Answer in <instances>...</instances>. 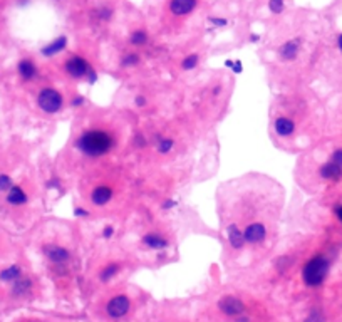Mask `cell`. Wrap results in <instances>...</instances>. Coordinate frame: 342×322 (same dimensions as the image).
<instances>
[{
    "label": "cell",
    "instance_id": "cell-22",
    "mask_svg": "<svg viewBox=\"0 0 342 322\" xmlns=\"http://www.w3.org/2000/svg\"><path fill=\"white\" fill-rule=\"evenodd\" d=\"M129 42L133 45H144L148 44V32L144 29H136L129 35Z\"/></svg>",
    "mask_w": 342,
    "mask_h": 322
},
{
    "label": "cell",
    "instance_id": "cell-7",
    "mask_svg": "<svg viewBox=\"0 0 342 322\" xmlns=\"http://www.w3.org/2000/svg\"><path fill=\"white\" fill-rule=\"evenodd\" d=\"M44 257L49 260V263L56 267H64L71 262V252L69 249H66L64 245H57V244H47L42 249Z\"/></svg>",
    "mask_w": 342,
    "mask_h": 322
},
{
    "label": "cell",
    "instance_id": "cell-42",
    "mask_svg": "<svg viewBox=\"0 0 342 322\" xmlns=\"http://www.w3.org/2000/svg\"><path fill=\"white\" fill-rule=\"evenodd\" d=\"M220 91H222V87H220V86H217V87L213 89V94H215V96H217V94H220Z\"/></svg>",
    "mask_w": 342,
    "mask_h": 322
},
{
    "label": "cell",
    "instance_id": "cell-9",
    "mask_svg": "<svg viewBox=\"0 0 342 322\" xmlns=\"http://www.w3.org/2000/svg\"><path fill=\"white\" fill-rule=\"evenodd\" d=\"M243 237H245V244H249V245L262 244V242L267 239L265 225L260 223V221H254V223L247 225L243 228Z\"/></svg>",
    "mask_w": 342,
    "mask_h": 322
},
{
    "label": "cell",
    "instance_id": "cell-27",
    "mask_svg": "<svg viewBox=\"0 0 342 322\" xmlns=\"http://www.w3.org/2000/svg\"><path fill=\"white\" fill-rule=\"evenodd\" d=\"M285 0H268V9L272 14H282Z\"/></svg>",
    "mask_w": 342,
    "mask_h": 322
},
{
    "label": "cell",
    "instance_id": "cell-37",
    "mask_svg": "<svg viewBox=\"0 0 342 322\" xmlns=\"http://www.w3.org/2000/svg\"><path fill=\"white\" fill-rule=\"evenodd\" d=\"M74 213L77 215V216H81V218H86V216L89 215V212L86 208H82V207H77V208H74Z\"/></svg>",
    "mask_w": 342,
    "mask_h": 322
},
{
    "label": "cell",
    "instance_id": "cell-20",
    "mask_svg": "<svg viewBox=\"0 0 342 322\" xmlns=\"http://www.w3.org/2000/svg\"><path fill=\"white\" fill-rule=\"evenodd\" d=\"M319 175L320 178L329 179V181H337V179L342 178V168L329 160L327 163H324V165L319 168Z\"/></svg>",
    "mask_w": 342,
    "mask_h": 322
},
{
    "label": "cell",
    "instance_id": "cell-5",
    "mask_svg": "<svg viewBox=\"0 0 342 322\" xmlns=\"http://www.w3.org/2000/svg\"><path fill=\"white\" fill-rule=\"evenodd\" d=\"M66 99L61 91L54 87H44L37 94V106L45 114H57L64 109Z\"/></svg>",
    "mask_w": 342,
    "mask_h": 322
},
{
    "label": "cell",
    "instance_id": "cell-28",
    "mask_svg": "<svg viewBox=\"0 0 342 322\" xmlns=\"http://www.w3.org/2000/svg\"><path fill=\"white\" fill-rule=\"evenodd\" d=\"M304 322H325V319H324V315L320 312L314 310V312H310L307 317L304 319Z\"/></svg>",
    "mask_w": 342,
    "mask_h": 322
},
{
    "label": "cell",
    "instance_id": "cell-29",
    "mask_svg": "<svg viewBox=\"0 0 342 322\" xmlns=\"http://www.w3.org/2000/svg\"><path fill=\"white\" fill-rule=\"evenodd\" d=\"M225 66L227 67H231V71L233 72H241L243 71V64H241V61H227L225 62Z\"/></svg>",
    "mask_w": 342,
    "mask_h": 322
},
{
    "label": "cell",
    "instance_id": "cell-36",
    "mask_svg": "<svg viewBox=\"0 0 342 322\" xmlns=\"http://www.w3.org/2000/svg\"><path fill=\"white\" fill-rule=\"evenodd\" d=\"M175 207H176L175 200H165V202L161 203V208L163 210H171V208H175Z\"/></svg>",
    "mask_w": 342,
    "mask_h": 322
},
{
    "label": "cell",
    "instance_id": "cell-1",
    "mask_svg": "<svg viewBox=\"0 0 342 322\" xmlns=\"http://www.w3.org/2000/svg\"><path fill=\"white\" fill-rule=\"evenodd\" d=\"M118 141L111 131L104 128H91L82 131L76 140V150L87 158H103L111 153Z\"/></svg>",
    "mask_w": 342,
    "mask_h": 322
},
{
    "label": "cell",
    "instance_id": "cell-13",
    "mask_svg": "<svg viewBox=\"0 0 342 322\" xmlns=\"http://www.w3.org/2000/svg\"><path fill=\"white\" fill-rule=\"evenodd\" d=\"M227 237H228V242H230L231 249L241 250L247 245L245 244V237H243V230H241L236 223H231V225L227 226Z\"/></svg>",
    "mask_w": 342,
    "mask_h": 322
},
{
    "label": "cell",
    "instance_id": "cell-40",
    "mask_svg": "<svg viewBox=\"0 0 342 322\" xmlns=\"http://www.w3.org/2000/svg\"><path fill=\"white\" fill-rule=\"evenodd\" d=\"M334 213H335V216H337V220H339L340 223H342V205H340V207H337V208L334 210Z\"/></svg>",
    "mask_w": 342,
    "mask_h": 322
},
{
    "label": "cell",
    "instance_id": "cell-19",
    "mask_svg": "<svg viewBox=\"0 0 342 322\" xmlns=\"http://www.w3.org/2000/svg\"><path fill=\"white\" fill-rule=\"evenodd\" d=\"M194 7H197V0H171L170 2V12L178 17L193 12Z\"/></svg>",
    "mask_w": 342,
    "mask_h": 322
},
{
    "label": "cell",
    "instance_id": "cell-24",
    "mask_svg": "<svg viewBox=\"0 0 342 322\" xmlns=\"http://www.w3.org/2000/svg\"><path fill=\"white\" fill-rule=\"evenodd\" d=\"M198 62H200V56L197 54V52L188 54L185 59L181 61V69L183 71H193L194 67H198Z\"/></svg>",
    "mask_w": 342,
    "mask_h": 322
},
{
    "label": "cell",
    "instance_id": "cell-26",
    "mask_svg": "<svg viewBox=\"0 0 342 322\" xmlns=\"http://www.w3.org/2000/svg\"><path fill=\"white\" fill-rule=\"evenodd\" d=\"M12 187H14L12 178L5 175V173H0V192H9Z\"/></svg>",
    "mask_w": 342,
    "mask_h": 322
},
{
    "label": "cell",
    "instance_id": "cell-43",
    "mask_svg": "<svg viewBox=\"0 0 342 322\" xmlns=\"http://www.w3.org/2000/svg\"><path fill=\"white\" fill-rule=\"evenodd\" d=\"M339 49L342 51V35L339 37Z\"/></svg>",
    "mask_w": 342,
    "mask_h": 322
},
{
    "label": "cell",
    "instance_id": "cell-12",
    "mask_svg": "<svg viewBox=\"0 0 342 322\" xmlns=\"http://www.w3.org/2000/svg\"><path fill=\"white\" fill-rule=\"evenodd\" d=\"M17 72L22 81L29 82L35 79L37 76V66H35V62L32 59H29V57H25V59H20L19 64H17Z\"/></svg>",
    "mask_w": 342,
    "mask_h": 322
},
{
    "label": "cell",
    "instance_id": "cell-18",
    "mask_svg": "<svg viewBox=\"0 0 342 322\" xmlns=\"http://www.w3.org/2000/svg\"><path fill=\"white\" fill-rule=\"evenodd\" d=\"M29 202V197L25 193V190L19 185H14L12 188L7 192V203L12 205V207H22Z\"/></svg>",
    "mask_w": 342,
    "mask_h": 322
},
{
    "label": "cell",
    "instance_id": "cell-8",
    "mask_svg": "<svg viewBox=\"0 0 342 322\" xmlns=\"http://www.w3.org/2000/svg\"><path fill=\"white\" fill-rule=\"evenodd\" d=\"M35 290V281L29 275H22L20 279H17L15 282L10 284V297L15 300H25L29 299L30 295L34 294Z\"/></svg>",
    "mask_w": 342,
    "mask_h": 322
},
{
    "label": "cell",
    "instance_id": "cell-32",
    "mask_svg": "<svg viewBox=\"0 0 342 322\" xmlns=\"http://www.w3.org/2000/svg\"><path fill=\"white\" fill-rule=\"evenodd\" d=\"M134 104H136V108H144L146 104H148V99L144 98V94H136Z\"/></svg>",
    "mask_w": 342,
    "mask_h": 322
},
{
    "label": "cell",
    "instance_id": "cell-38",
    "mask_svg": "<svg viewBox=\"0 0 342 322\" xmlns=\"http://www.w3.org/2000/svg\"><path fill=\"white\" fill-rule=\"evenodd\" d=\"M86 79H87V81H89V82H91V84H94V82H96V81H97V72H96V71H94V69H92L91 72H89V74H87V77H86Z\"/></svg>",
    "mask_w": 342,
    "mask_h": 322
},
{
    "label": "cell",
    "instance_id": "cell-23",
    "mask_svg": "<svg viewBox=\"0 0 342 322\" xmlns=\"http://www.w3.org/2000/svg\"><path fill=\"white\" fill-rule=\"evenodd\" d=\"M141 62L139 56L136 54V52H128V54L123 56V59H121V67H124V69H129V67H136Z\"/></svg>",
    "mask_w": 342,
    "mask_h": 322
},
{
    "label": "cell",
    "instance_id": "cell-3",
    "mask_svg": "<svg viewBox=\"0 0 342 322\" xmlns=\"http://www.w3.org/2000/svg\"><path fill=\"white\" fill-rule=\"evenodd\" d=\"M133 310V299L126 292H116L109 297L103 305V312L106 319L118 322L128 317L129 312Z\"/></svg>",
    "mask_w": 342,
    "mask_h": 322
},
{
    "label": "cell",
    "instance_id": "cell-4",
    "mask_svg": "<svg viewBox=\"0 0 342 322\" xmlns=\"http://www.w3.org/2000/svg\"><path fill=\"white\" fill-rule=\"evenodd\" d=\"M217 309L225 319H230L231 322H235L238 317H241V315L250 314L249 305H247L245 300L233 294L222 295L217 302Z\"/></svg>",
    "mask_w": 342,
    "mask_h": 322
},
{
    "label": "cell",
    "instance_id": "cell-16",
    "mask_svg": "<svg viewBox=\"0 0 342 322\" xmlns=\"http://www.w3.org/2000/svg\"><path fill=\"white\" fill-rule=\"evenodd\" d=\"M67 47V37L66 35H61L57 37V39L51 40L49 44H45L44 47L40 49V54L44 57H52V56H57L59 52H62Z\"/></svg>",
    "mask_w": 342,
    "mask_h": 322
},
{
    "label": "cell",
    "instance_id": "cell-33",
    "mask_svg": "<svg viewBox=\"0 0 342 322\" xmlns=\"http://www.w3.org/2000/svg\"><path fill=\"white\" fill-rule=\"evenodd\" d=\"M101 235H103L106 240H108V239H111V237L114 235V226H113V225H106V226H104V228H103V234H101Z\"/></svg>",
    "mask_w": 342,
    "mask_h": 322
},
{
    "label": "cell",
    "instance_id": "cell-2",
    "mask_svg": "<svg viewBox=\"0 0 342 322\" xmlns=\"http://www.w3.org/2000/svg\"><path fill=\"white\" fill-rule=\"evenodd\" d=\"M330 262L327 257L315 255L302 267V282L307 287H320L329 273Z\"/></svg>",
    "mask_w": 342,
    "mask_h": 322
},
{
    "label": "cell",
    "instance_id": "cell-11",
    "mask_svg": "<svg viewBox=\"0 0 342 322\" xmlns=\"http://www.w3.org/2000/svg\"><path fill=\"white\" fill-rule=\"evenodd\" d=\"M141 244L143 247L150 250H155V252H161L170 247V240L166 239L165 235L161 234H156V232H150V234L143 235V239H141Z\"/></svg>",
    "mask_w": 342,
    "mask_h": 322
},
{
    "label": "cell",
    "instance_id": "cell-17",
    "mask_svg": "<svg viewBox=\"0 0 342 322\" xmlns=\"http://www.w3.org/2000/svg\"><path fill=\"white\" fill-rule=\"evenodd\" d=\"M121 270H123V265H121V263H118V262L108 263V265H104L101 270H99V275H97L99 277V282H101V284L113 282L114 279L121 273Z\"/></svg>",
    "mask_w": 342,
    "mask_h": 322
},
{
    "label": "cell",
    "instance_id": "cell-31",
    "mask_svg": "<svg viewBox=\"0 0 342 322\" xmlns=\"http://www.w3.org/2000/svg\"><path fill=\"white\" fill-rule=\"evenodd\" d=\"M330 161L335 163V165H339L342 168V148H339V150H335L332 153V156H330Z\"/></svg>",
    "mask_w": 342,
    "mask_h": 322
},
{
    "label": "cell",
    "instance_id": "cell-44",
    "mask_svg": "<svg viewBox=\"0 0 342 322\" xmlns=\"http://www.w3.org/2000/svg\"><path fill=\"white\" fill-rule=\"evenodd\" d=\"M22 322H39V320H35V319H25V320H22Z\"/></svg>",
    "mask_w": 342,
    "mask_h": 322
},
{
    "label": "cell",
    "instance_id": "cell-39",
    "mask_svg": "<svg viewBox=\"0 0 342 322\" xmlns=\"http://www.w3.org/2000/svg\"><path fill=\"white\" fill-rule=\"evenodd\" d=\"M82 103H84V99H82L81 96H74L71 106H72V108H79V106H82Z\"/></svg>",
    "mask_w": 342,
    "mask_h": 322
},
{
    "label": "cell",
    "instance_id": "cell-10",
    "mask_svg": "<svg viewBox=\"0 0 342 322\" xmlns=\"http://www.w3.org/2000/svg\"><path fill=\"white\" fill-rule=\"evenodd\" d=\"M114 197V190L109 185H97V187L92 188L91 195H89V200L94 207H104L113 200Z\"/></svg>",
    "mask_w": 342,
    "mask_h": 322
},
{
    "label": "cell",
    "instance_id": "cell-14",
    "mask_svg": "<svg viewBox=\"0 0 342 322\" xmlns=\"http://www.w3.org/2000/svg\"><path fill=\"white\" fill-rule=\"evenodd\" d=\"M273 129H275V133L280 138H288L296 131V123L290 118H287V116H278L275 123H273Z\"/></svg>",
    "mask_w": 342,
    "mask_h": 322
},
{
    "label": "cell",
    "instance_id": "cell-41",
    "mask_svg": "<svg viewBox=\"0 0 342 322\" xmlns=\"http://www.w3.org/2000/svg\"><path fill=\"white\" fill-rule=\"evenodd\" d=\"M259 39H260V35H257V34H252L250 35V40L252 42H259Z\"/></svg>",
    "mask_w": 342,
    "mask_h": 322
},
{
    "label": "cell",
    "instance_id": "cell-34",
    "mask_svg": "<svg viewBox=\"0 0 342 322\" xmlns=\"http://www.w3.org/2000/svg\"><path fill=\"white\" fill-rule=\"evenodd\" d=\"M134 145H136V148H144L146 146V138L143 134H136L134 136Z\"/></svg>",
    "mask_w": 342,
    "mask_h": 322
},
{
    "label": "cell",
    "instance_id": "cell-35",
    "mask_svg": "<svg viewBox=\"0 0 342 322\" xmlns=\"http://www.w3.org/2000/svg\"><path fill=\"white\" fill-rule=\"evenodd\" d=\"M111 15H113V10L111 9H101V10H99V17L104 19V20L111 19Z\"/></svg>",
    "mask_w": 342,
    "mask_h": 322
},
{
    "label": "cell",
    "instance_id": "cell-6",
    "mask_svg": "<svg viewBox=\"0 0 342 322\" xmlns=\"http://www.w3.org/2000/svg\"><path fill=\"white\" fill-rule=\"evenodd\" d=\"M94 67L89 64V62L84 59L82 56H71L69 59L64 62V71L69 77L76 79H86L87 74L91 72Z\"/></svg>",
    "mask_w": 342,
    "mask_h": 322
},
{
    "label": "cell",
    "instance_id": "cell-30",
    "mask_svg": "<svg viewBox=\"0 0 342 322\" xmlns=\"http://www.w3.org/2000/svg\"><path fill=\"white\" fill-rule=\"evenodd\" d=\"M208 22L213 25V27H225V25L228 24L227 19H222V17H210Z\"/></svg>",
    "mask_w": 342,
    "mask_h": 322
},
{
    "label": "cell",
    "instance_id": "cell-25",
    "mask_svg": "<svg viewBox=\"0 0 342 322\" xmlns=\"http://www.w3.org/2000/svg\"><path fill=\"white\" fill-rule=\"evenodd\" d=\"M173 146H175V141H173L171 138H160L156 143V151L160 153V155H168Z\"/></svg>",
    "mask_w": 342,
    "mask_h": 322
},
{
    "label": "cell",
    "instance_id": "cell-21",
    "mask_svg": "<svg viewBox=\"0 0 342 322\" xmlns=\"http://www.w3.org/2000/svg\"><path fill=\"white\" fill-rule=\"evenodd\" d=\"M22 275H24V268H22V265H19V263H12V265H9L0 270V281L5 284H12Z\"/></svg>",
    "mask_w": 342,
    "mask_h": 322
},
{
    "label": "cell",
    "instance_id": "cell-15",
    "mask_svg": "<svg viewBox=\"0 0 342 322\" xmlns=\"http://www.w3.org/2000/svg\"><path fill=\"white\" fill-rule=\"evenodd\" d=\"M299 51H301V40L290 39V40H287L285 44L280 45V49H278V57H280L282 61H294L299 56Z\"/></svg>",
    "mask_w": 342,
    "mask_h": 322
}]
</instances>
